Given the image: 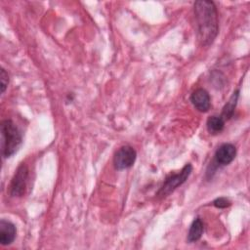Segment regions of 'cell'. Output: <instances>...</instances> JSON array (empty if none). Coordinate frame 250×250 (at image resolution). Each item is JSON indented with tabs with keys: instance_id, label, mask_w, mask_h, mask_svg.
Masks as SVG:
<instances>
[{
	"instance_id": "cell-9",
	"label": "cell",
	"mask_w": 250,
	"mask_h": 250,
	"mask_svg": "<svg viewBox=\"0 0 250 250\" xmlns=\"http://www.w3.org/2000/svg\"><path fill=\"white\" fill-rule=\"evenodd\" d=\"M204 230L203 223L200 218H196L190 225L188 233V242H195L202 236Z\"/></svg>"
},
{
	"instance_id": "cell-11",
	"label": "cell",
	"mask_w": 250,
	"mask_h": 250,
	"mask_svg": "<svg viewBox=\"0 0 250 250\" xmlns=\"http://www.w3.org/2000/svg\"><path fill=\"white\" fill-rule=\"evenodd\" d=\"M225 120L220 116L217 115H212L207 119V130L211 134H218L222 132L225 128Z\"/></svg>"
},
{
	"instance_id": "cell-4",
	"label": "cell",
	"mask_w": 250,
	"mask_h": 250,
	"mask_svg": "<svg viewBox=\"0 0 250 250\" xmlns=\"http://www.w3.org/2000/svg\"><path fill=\"white\" fill-rule=\"evenodd\" d=\"M27 179H28V168L25 163H21L18 167L15 175L12 178L11 185H10V194L15 197L22 196L26 188Z\"/></svg>"
},
{
	"instance_id": "cell-6",
	"label": "cell",
	"mask_w": 250,
	"mask_h": 250,
	"mask_svg": "<svg viewBox=\"0 0 250 250\" xmlns=\"http://www.w3.org/2000/svg\"><path fill=\"white\" fill-rule=\"evenodd\" d=\"M190 101L194 105V107L200 112L208 111L211 106V100H210L209 93L203 88H199L193 91L190 96Z\"/></svg>"
},
{
	"instance_id": "cell-13",
	"label": "cell",
	"mask_w": 250,
	"mask_h": 250,
	"mask_svg": "<svg viewBox=\"0 0 250 250\" xmlns=\"http://www.w3.org/2000/svg\"><path fill=\"white\" fill-rule=\"evenodd\" d=\"M213 204L217 208H226L230 205V201L226 197H219L213 201Z\"/></svg>"
},
{
	"instance_id": "cell-2",
	"label": "cell",
	"mask_w": 250,
	"mask_h": 250,
	"mask_svg": "<svg viewBox=\"0 0 250 250\" xmlns=\"http://www.w3.org/2000/svg\"><path fill=\"white\" fill-rule=\"evenodd\" d=\"M22 142L21 134L16 124L6 119L1 122V151L5 158L11 157L20 148Z\"/></svg>"
},
{
	"instance_id": "cell-12",
	"label": "cell",
	"mask_w": 250,
	"mask_h": 250,
	"mask_svg": "<svg viewBox=\"0 0 250 250\" xmlns=\"http://www.w3.org/2000/svg\"><path fill=\"white\" fill-rule=\"evenodd\" d=\"M0 83H1V93H4L8 83H9V75L6 72L4 68H1V73H0Z\"/></svg>"
},
{
	"instance_id": "cell-1",
	"label": "cell",
	"mask_w": 250,
	"mask_h": 250,
	"mask_svg": "<svg viewBox=\"0 0 250 250\" xmlns=\"http://www.w3.org/2000/svg\"><path fill=\"white\" fill-rule=\"evenodd\" d=\"M194 18L200 43L203 46H209L213 43L219 31L218 12L214 2L208 0L195 1Z\"/></svg>"
},
{
	"instance_id": "cell-5",
	"label": "cell",
	"mask_w": 250,
	"mask_h": 250,
	"mask_svg": "<svg viewBox=\"0 0 250 250\" xmlns=\"http://www.w3.org/2000/svg\"><path fill=\"white\" fill-rule=\"evenodd\" d=\"M137 152L130 146H121L114 154L113 164L117 170H124L132 167L136 161Z\"/></svg>"
},
{
	"instance_id": "cell-3",
	"label": "cell",
	"mask_w": 250,
	"mask_h": 250,
	"mask_svg": "<svg viewBox=\"0 0 250 250\" xmlns=\"http://www.w3.org/2000/svg\"><path fill=\"white\" fill-rule=\"evenodd\" d=\"M192 172V166L191 164H186L183 169L177 173L170 175L169 177L166 178L164 181L163 185L157 191V196L158 197H165L169 195L171 192H173L178 187L182 186L189 177V175Z\"/></svg>"
},
{
	"instance_id": "cell-8",
	"label": "cell",
	"mask_w": 250,
	"mask_h": 250,
	"mask_svg": "<svg viewBox=\"0 0 250 250\" xmlns=\"http://www.w3.org/2000/svg\"><path fill=\"white\" fill-rule=\"evenodd\" d=\"M16 234V226L10 221L2 219L0 221V243L2 245L11 244L15 240Z\"/></svg>"
},
{
	"instance_id": "cell-10",
	"label": "cell",
	"mask_w": 250,
	"mask_h": 250,
	"mask_svg": "<svg viewBox=\"0 0 250 250\" xmlns=\"http://www.w3.org/2000/svg\"><path fill=\"white\" fill-rule=\"evenodd\" d=\"M238 97H239V90H236L235 92H233V94L231 95V97L229 98V102L226 104V105L224 106L223 108V111H222V114H221V117L226 121V120H229L232 115H233V112H234V108L236 106V103H237V100H238Z\"/></svg>"
},
{
	"instance_id": "cell-7",
	"label": "cell",
	"mask_w": 250,
	"mask_h": 250,
	"mask_svg": "<svg viewBox=\"0 0 250 250\" xmlns=\"http://www.w3.org/2000/svg\"><path fill=\"white\" fill-rule=\"evenodd\" d=\"M236 155V148L231 144H223L215 152V160L220 165L229 164Z\"/></svg>"
}]
</instances>
